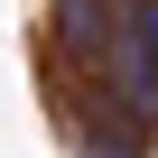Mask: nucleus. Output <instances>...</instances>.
Listing matches in <instances>:
<instances>
[{
	"instance_id": "1",
	"label": "nucleus",
	"mask_w": 158,
	"mask_h": 158,
	"mask_svg": "<svg viewBox=\"0 0 158 158\" xmlns=\"http://www.w3.org/2000/svg\"><path fill=\"white\" fill-rule=\"evenodd\" d=\"M130 19H139V37H149V56H158V0H130Z\"/></svg>"
}]
</instances>
